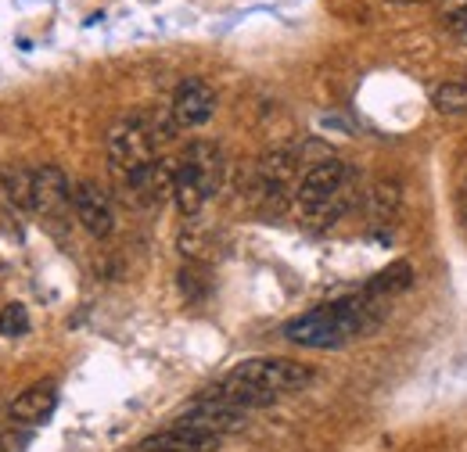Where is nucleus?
Segmentation results:
<instances>
[{
  "label": "nucleus",
  "instance_id": "423d86ee",
  "mask_svg": "<svg viewBox=\"0 0 467 452\" xmlns=\"http://www.w3.org/2000/svg\"><path fill=\"white\" fill-rule=\"evenodd\" d=\"M220 449V435L213 431H202L194 424H183V420H173L170 427L148 435L137 452H213Z\"/></svg>",
  "mask_w": 467,
  "mask_h": 452
},
{
  "label": "nucleus",
  "instance_id": "f3484780",
  "mask_svg": "<svg viewBox=\"0 0 467 452\" xmlns=\"http://www.w3.org/2000/svg\"><path fill=\"white\" fill-rule=\"evenodd\" d=\"M410 277H413V270H410L407 262H396L392 270H385V273H378V277L370 281L367 294L378 298V294H389V291H403V287H410Z\"/></svg>",
  "mask_w": 467,
  "mask_h": 452
},
{
  "label": "nucleus",
  "instance_id": "2eb2a0df",
  "mask_svg": "<svg viewBox=\"0 0 467 452\" xmlns=\"http://www.w3.org/2000/svg\"><path fill=\"white\" fill-rule=\"evenodd\" d=\"M400 201H403V194H400L396 180H378L370 187V212H374V220H392L400 212Z\"/></svg>",
  "mask_w": 467,
  "mask_h": 452
},
{
  "label": "nucleus",
  "instance_id": "20e7f679",
  "mask_svg": "<svg viewBox=\"0 0 467 452\" xmlns=\"http://www.w3.org/2000/svg\"><path fill=\"white\" fill-rule=\"evenodd\" d=\"M231 377L259 388V392H270V396H288V392H298L313 381V370L295 363V359H281V355H255V359L237 363Z\"/></svg>",
  "mask_w": 467,
  "mask_h": 452
},
{
  "label": "nucleus",
  "instance_id": "9b49d317",
  "mask_svg": "<svg viewBox=\"0 0 467 452\" xmlns=\"http://www.w3.org/2000/svg\"><path fill=\"white\" fill-rule=\"evenodd\" d=\"M173 172H176L173 162L155 159L151 166H144L140 172H133V176L126 180V187H130L144 205H159L166 194H173Z\"/></svg>",
  "mask_w": 467,
  "mask_h": 452
},
{
  "label": "nucleus",
  "instance_id": "6ab92c4d",
  "mask_svg": "<svg viewBox=\"0 0 467 452\" xmlns=\"http://www.w3.org/2000/svg\"><path fill=\"white\" fill-rule=\"evenodd\" d=\"M29 331V313H26V305H4L0 309V334L4 338H22Z\"/></svg>",
  "mask_w": 467,
  "mask_h": 452
},
{
  "label": "nucleus",
  "instance_id": "f8f14e48",
  "mask_svg": "<svg viewBox=\"0 0 467 452\" xmlns=\"http://www.w3.org/2000/svg\"><path fill=\"white\" fill-rule=\"evenodd\" d=\"M213 198V190H209V183L198 176V172L191 170L187 162H176V172H173V201L176 209L183 212V216H198L202 209H205V201Z\"/></svg>",
  "mask_w": 467,
  "mask_h": 452
},
{
  "label": "nucleus",
  "instance_id": "a211bd4d",
  "mask_svg": "<svg viewBox=\"0 0 467 452\" xmlns=\"http://www.w3.org/2000/svg\"><path fill=\"white\" fill-rule=\"evenodd\" d=\"M435 18L453 29L457 36H467V0H439L435 4Z\"/></svg>",
  "mask_w": 467,
  "mask_h": 452
},
{
  "label": "nucleus",
  "instance_id": "ddd939ff",
  "mask_svg": "<svg viewBox=\"0 0 467 452\" xmlns=\"http://www.w3.org/2000/svg\"><path fill=\"white\" fill-rule=\"evenodd\" d=\"M0 205L33 212V170L0 166Z\"/></svg>",
  "mask_w": 467,
  "mask_h": 452
},
{
  "label": "nucleus",
  "instance_id": "7ed1b4c3",
  "mask_svg": "<svg viewBox=\"0 0 467 452\" xmlns=\"http://www.w3.org/2000/svg\"><path fill=\"white\" fill-rule=\"evenodd\" d=\"M155 148H159V140H155L151 122H148L144 112L116 122L112 133H109V162H112V170L122 176V183H126L133 172H140L144 166L155 162Z\"/></svg>",
  "mask_w": 467,
  "mask_h": 452
},
{
  "label": "nucleus",
  "instance_id": "4468645a",
  "mask_svg": "<svg viewBox=\"0 0 467 452\" xmlns=\"http://www.w3.org/2000/svg\"><path fill=\"white\" fill-rule=\"evenodd\" d=\"M180 162H187L191 170L198 172L205 183H209V190L216 194L220 190V183H223V155H220V148L216 144H209V140H194L187 151H183V159Z\"/></svg>",
  "mask_w": 467,
  "mask_h": 452
},
{
  "label": "nucleus",
  "instance_id": "6e6552de",
  "mask_svg": "<svg viewBox=\"0 0 467 452\" xmlns=\"http://www.w3.org/2000/svg\"><path fill=\"white\" fill-rule=\"evenodd\" d=\"M176 420H183V424H194V427H202V431H213V435H231V431H241L248 420H244V413L241 409H234L227 402H216V398H205L198 396Z\"/></svg>",
  "mask_w": 467,
  "mask_h": 452
},
{
  "label": "nucleus",
  "instance_id": "9d476101",
  "mask_svg": "<svg viewBox=\"0 0 467 452\" xmlns=\"http://www.w3.org/2000/svg\"><path fill=\"white\" fill-rule=\"evenodd\" d=\"M72 190H68V180L58 166H40L33 170V212L40 216H58L61 209L68 205Z\"/></svg>",
  "mask_w": 467,
  "mask_h": 452
},
{
  "label": "nucleus",
  "instance_id": "0eeeda50",
  "mask_svg": "<svg viewBox=\"0 0 467 452\" xmlns=\"http://www.w3.org/2000/svg\"><path fill=\"white\" fill-rule=\"evenodd\" d=\"M72 209H76V220L83 223V230L90 237H109L112 233V226H116L112 201L94 180H83V183L72 187Z\"/></svg>",
  "mask_w": 467,
  "mask_h": 452
},
{
  "label": "nucleus",
  "instance_id": "39448f33",
  "mask_svg": "<svg viewBox=\"0 0 467 452\" xmlns=\"http://www.w3.org/2000/svg\"><path fill=\"white\" fill-rule=\"evenodd\" d=\"M216 105H220L216 101V90L205 79H183L176 87L170 112H173L180 129H198V126H205L216 115Z\"/></svg>",
  "mask_w": 467,
  "mask_h": 452
},
{
  "label": "nucleus",
  "instance_id": "412c9836",
  "mask_svg": "<svg viewBox=\"0 0 467 452\" xmlns=\"http://www.w3.org/2000/svg\"><path fill=\"white\" fill-rule=\"evenodd\" d=\"M0 452H4V446H0Z\"/></svg>",
  "mask_w": 467,
  "mask_h": 452
},
{
  "label": "nucleus",
  "instance_id": "1a4fd4ad",
  "mask_svg": "<svg viewBox=\"0 0 467 452\" xmlns=\"http://www.w3.org/2000/svg\"><path fill=\"white\" fill-rule=\"evenodd\" d=\"M55 406H58V388H55L51 381H36V385H29L22 396L11 398L7 416H11L15 424H44V420L55 413Z\"/></svg>",
  "mask_w": 467,
  "mask_h": 452
},
{
  "label": "nucleus",
  "instance_id": "aec40b11",
  "mask_svg": "<svg viewBox=\"0 0 467 452\" xmlns=\"http://www.w3.org/2000/svg\"><path fill=\"white\" fill-rule=\"evenodd\" d=\"M461 220L467 223V187L461 190Z\"/></svg>",
  "mask_w": 467,
  "mask_h": 452
},
{
  "label": "nucleus",
  "instance_id": "f257e3e1",
  "mask_svg": "<svg viewBox=\"0 0 467 452\" xmlns=\"http://www.w3.org/2000/svg\"><path fill=\"white\" fill-rule=\"evenodd\" d=\"M381 320V305L370 294L359 298H338L331 305H317L292 324H285V338L302 348H342L352 338L374 331Z\"/></svg>",
  "mask_w": 467,
  "mask_h": 452
},
{
  "label": "nucleus",
  "instance_id": "dca6fc26",
  "mask_svg": "<svg viewBox=\"0 0 467 452\" xmlns=\"http://www.w3.org/2000/svg\"><path fill=\"white\" fill-rule=\"evenodd\" d=\"M431 105L442 115H461L467 112V79H446L442 87H435Z\"/></svg>",
  "mask_w": 467,
  "mask_h": 452
},
{
  "label": "nucleus",
  "instance_id": "f03ea898",
  "mask_svg": "<svg viewBox=\"0 0 467 452\" xmlns=\"http://www.w3.org/2000/svg\"><path fill=\"white\" fill-rule=\"evenodd\" d=\"M346 180H349V170L338 159H324V162L309 166L306 176L298 180V190H295L302 212L317 223H335L349 209Z\"/></svg>",
  "mask_w": 467,
  "mask_h": 452
}]
</instances>
